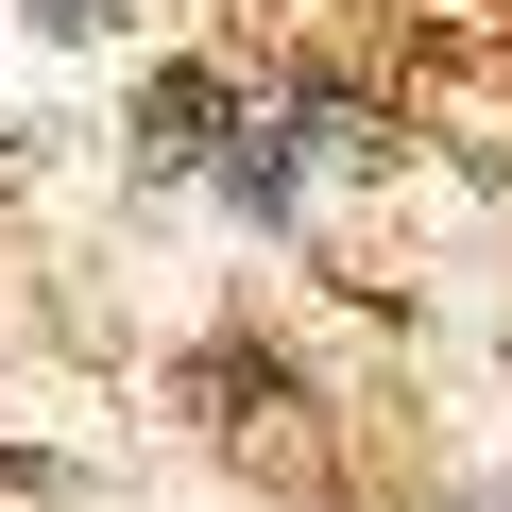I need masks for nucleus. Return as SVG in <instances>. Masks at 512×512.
I'll use <instances>...</instances> for the list:
<instances>
[{
	"label": "nucleus",
	"mask_w": 512,
	"mask_h": 512,
	"mask_svg": "<svg viewBox=\"0 0 512 512\" xmlns=\"http://www.w3.org/2000/svg\"><path fill=\"white\" fill-rule=\"evenodd\" d=\"M137 137H154V154H205V171H222V154H239L256 120H239V86H222V69H154V86H137Z\"/></svg>",
	"instance_id": "nucleus-1"
},
{
	"label": "nucleus",
	"mask_w": 512,
	"mask_h": 512,
	"mask_svg": "<svg viewBox=\"0 0 512 512\" xmlns=\"http://www.w3.org/2000/svg\"><path fill=\"white\" fill-rule=\"evenodd\" d=\"M222 205H239V222H291V137H274V120L222 154Z\"/></svg>",
	"instance_id": "nucleus-2"
},
{
	"label": "nucleus",
	"mask_w": 512,
	"mask_h": 512,
	"mask_svg": "<svg viewBox=\"0 0 512 512\" xmlns=\"http://www.w3.org/2000/svg\"><path fill=\"white\" fill-rule=\"evenodd\" d=\"M35 18H69V35H103V18H120V0H35Z\"/></svg>",
	"instance_id": "nucleus-3"
}]
</instances>
